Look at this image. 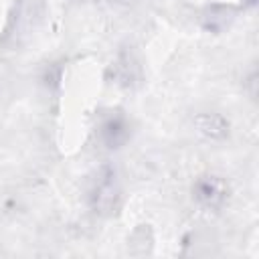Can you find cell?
I'll use <instances>...</instances> for the list:
<instances>
[{"label": "cell", "instance_id": "6da1fadb", "mask_svg": "<svg viewBox=\"0 0 259 259\" xmlns=\"http://www.w3.org/2000/svg\"><path fill=\"white\" fill-rule=\"evenodd\" d=\"M225 196V188H223V182L221 180H214V178H206V180H200L198 186H196V198L208 206L221 202Z\"/></svg>", "mask_w": 259, "mask_h": 259}, {"label": "cell", "instance_id": "7a4b0ae2", "mask_svg": "<svg viewBox=\"0 0 259 259\" xmlns=\"http://www.w3.org/2000/svg\"><path fill=\"white\" fill-rule=\"evenodd\" d=\"M196 127L208 138H221L227 134V121L219 113H200L196 117Z\"/></svg>", "mask_w": 259, "mask_h": 259}]
</instances>
